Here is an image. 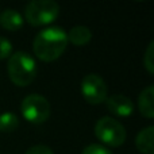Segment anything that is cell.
<instances>
[{
	"mask_svg": "<svg viewBox=\"0 0 154 154\" xmlns=\"http://www.w3.org/2000/svg\"><path fill=\"white\" fill-rule=\"evenodd\" d=\"M68 46V35L58 26L43 29L35 35L32 50L37 58L45 62H51L64 54Z\"/></svg>",
	"mask_w": 154,
	"mask_h": 154,
	"instance_id": "cell-1",
	"label": "cell"
},
{
	"mask_svg": "<svg viewBox=\"0 0 154 154\" xmlns=\"http://www.w3.org/2000/svg\"><path fill=\"white\" fill-rule=\"evenodd\" d=\"M10 80L18 87H27L37 76L35 60L26 51H15L11 54L7 64Z\"/></svg>",
	"mask_w": 154,
	"mask_h": 154,
	"instance_id": "cell-2",
	"label": "cell"
},
{
	"mask_svg": "<svg viewBox=\"0 0 154 154\" xmlns=\"http://www.w3.org/2000/svg\"><path fill=\"white\" fill-rule=\"evenodd\" d=\"M60 5L53 0H32L26 5L24 18L31 26H45L57 19Z\"/></svg>",
	"mask_w": 154,
	"mask_h": 154,
	"instance_id": "cell-3",
	"label": "cell"
},
{
	"mask_svg": "<svg viewBox=\"0 0 154 154\" xmlns=\"http://www.w3.org/2000/svg\"><path fill=\"white\" fill-rule=\"evenodd\" d=\"M95 135L100 142L111 147H119L126 141V130L120 122L111 116H103L95 125Z\"/></svg>",
	"mask_w": 154,
	"mask_h": 154,
	"instance_id": "cell-4",
	"label": "cell"
},
{
	"mask_svg": "<svg viewBox=\"0 0 154 154\" xmlns=\"http://www.w3.org/2000/svg\"><path fill=\"white\" fill-rule=\"evenodd\" d=\"M20 111L27 122L41 125L50 116V104L45 96L39 93H30L22 101Z\"/></svg>",
	"mask_w": 154,
	"mask_h": 154,
	"instance_id": "cell-5",
	"label": "cell"
},
{
	"mask_svg": "<svg viewBox=\"0 0 154 154\" xmlns=\"http://www.w3.org/2000/svg\"><path fill=\"white\" fill-rule=\"evenodd\" d=\"M107 84L96 73H89L81 80V95L89 104H100L107 99Z\"/></svg>",
	"mask_w": 154,
	"mask_h": 154,
	"instance_id": "cell-6",
	"label": "cell"
},
{
	"mask_svg": "<svg viewBox=\"0 0 154 154\" xmlns=\"http://www.w3.org/2000/svg\"><path fill=\"white\" fill-rule=\"evenodd\" d=\"M107 109L115 116L127 118L134 112V103L126 95H112L106 99Z\"/></svg>",
	"mask_w": 154,
	"mask_h": 154,
	"instance_id": "cell-7",
	"label": "cell"
},
{
	"mask_svg": "<svg viewBox=\"0 0 154 154\" xmlns=\"http://www.w3.org/2000/svg\"><path fill=\"white\" fill-rule=\"evenodd\" d=\"M154 87L153 85H149L146 87L141 93H139L138 97V108L139 112L143 115L147 119H152L154 116Z\"/></svg>",
	"mask_w": 154,
	"mask_h": 154,
	"instance_id": "cell-8",
	"label": "cell"
},
{
	"mask_svg": "<svg viewBox=\"0 0 154 154\" xmlns=\"http://www.w3.org/2000/svg\"><path fill=\"white\" fill-rule=\"evenodd\" d=\"M23 16L16 10L7 8L0 14V26L8 31H16L23 26Z\"/></svg>",
	"mask_w": 154,
	"mask_h": 154,
	"instance_id": "cell-9",
	"label": "cell"
},
{
	"mask_svg": "<svg viewBox=\"0 0 154 154\" xmlns=\"http://www.w3.org/2000/svg\"><path fill=\"white\" fill-rule=\"evenodd\" d=\"M153 138H154V127L153 126H149V127L141 130L135 138L137 149H138L142 154H154Z\"/></svg>",
	"mask_w": 154,
	"mask_h": 154,
	"instance_id": "cell-10",
	"label": "cell"
},
{
	"mask_svg": "<svg viewBox=\"0 0 154 154\" xmlns=\"http://www.w3.org/2000/svg\"><path fill=\"white\" fill-rule=\"evenodd\" d=\"M68 42L75 46H84L92 39V32L85 26H75L68 32Z\"/></svg>",
	"mask_w": 154,
	"mask_h": 154,
	"instance_id": "cell-11",
	"label": "cell"
},
{
	"mask_svg": "<svg viewBox=\"0 0 154 154\" xmlns=\"http://www.w3.org/2000/svg\"><path fill=\"white\" fill-rule=\"evenodd\" d=\"M19 127V119L12 112H4L0 115V131L12 133Z\"/></svg>",
	"mask_w": 154,
	"mask_h": 154,
	"instance_id": "cell-12",
	"label": "cell"
},
{
	"mask_svg": "<svg viewBox=\"0 0 154 154\" xmlns=\"http://www.w3.org/2000/svg\"><path fill=\"white\" fill-rule=\"evenodd\" d=\"M143 65L146 68V70L153 75L154 73V41L149 43L146 49V53H145V57H143Z\"/></svg>",
	"mask_w": 154,
	"mask_h": 154,
	"instance_id": "cell-13",
	"label": "cell"
},
{
	"mask_svg": "<svg viewBox=\"0 0 154 154\" xmlns=\"http://www.w3.org/2000/svg\"><path fill=\"white\" fill-rule=\"evenodd\" d=\"M12 54V45L4 37H0V60L10 58Z\"/></svg>",
	"mask_w": 154,
	"mask_h": 154,
	"instance_id": "cell-14",
	"label": "cell"
},
{
	"mask_svg": "<svg viewBox=\"0 0 154 154\" xmlns=\"http://www.w3.org/2000/svg\"><path fill=\"white\" fill-rule=\"evenodd\" d=\"M81 154H112L107 147L101 146L97 143H92L89 146L84 147V150L81 152Z\"/></svg>",
	"mask_w": 154,
	"mask_h": 154,
	"instance_id": "cell-15",
	"label": "cell"
},
{
	"mask_svg": "<svg viewBox=\"0 0 154 154\" xmlns=\"http://www.w3.org/2000/svg\"><path fill=\"white\" fill-rule=\"evenodd\" d=\"M24 154H54V153L49 146H45V145H37V146L30 147Z\"/></svg>",
	"mask_w": 154,
	"mask_h": 154,
	"instance_id": "cell-16",
	"label": "cell"
}]
</instances>
